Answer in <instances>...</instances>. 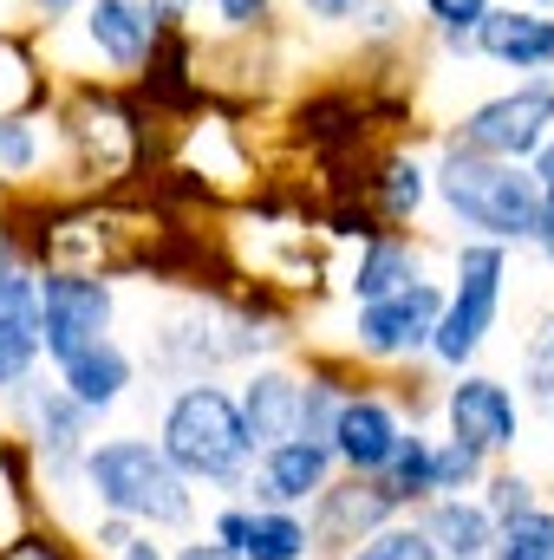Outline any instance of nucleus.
<instances>
[{
	"label": "nucleus",
	"mask_w": 554,
	"mask_h": 560,
	"mask_svg": "<svg viewBox=\"0 0 554 560\" xmlns=\"http://www.w3.org/2000/svg\"><path fill=\"white\" fill-rule=\"evenodd\" d=\"M150 13H157V26H183V13L196 7V0H143Z\"/></svg>",
	"instance_id": "nucleus-36"
},
{
	"label": "nucleus",
	"mask_w": 554,
	"mask_h": 560,
	"mask_svg": "<svg viewBox=\"0 0 554 560\" xmlns=\"http://www.w3.org/2000/svg\"><path fill=\"white\" fill-rule=\"evenodd\" d=\"M424 541L437 548V560H483L496 541V522L483 502H463V495H430L424 502Z\"/></svg>",
	"instance_id": "nucleus-20"
},
{
	"label": "nucleus",
	"mask_w": 554,
	"mask_h": 560,
	"mask_svg": "<svg viewBox=\"0 0 554 560\" xmlns=\"http://www.w3.org/2000/svg\"><path fill=\"white\" fill-rule=\"evenodd\" d=\"M39 359V280L20 261H0V398L33 385Z\"/></svg>",
	"instance_id": "nucleus-12"
},
{
	"label": "nucleus",
	"mask_w": 554,
	"mask_h": 560,
	"mask_svg": "<svg viewBox=\"0 0 554 560\" xmlns=\"http://www.w3.org/2000/svg\"><path fill=\"white\" fill-rule=\"evenodd\" d=\"M554 138V79H522L516 92H496V98H483L463 125H457V138L463 150H483V156H503V163H529L542 143Z\"/></svg>",
	"instance_id": "nucleus-6"
},
{
	"label": "nucleus",
	"mask_w": 554,
	"mask_h": 560,
	"mask_svg": "<svg viewBox=\"0 0 554 560\" xmlns=\"http://www.w3.org/2000/svg\"><path fill=\"white\" fill-rule=\"evenodd\" d=\"M26 7H33V13H39V20H66V13H72V7H79V0H26Z\"/></svg>",
	"instance_id": "nucleus-40"
},
{
	"label": "nucleus",
	"mask_w": 554,
	"mask_h": 560,
	"mask_svg": "<svg viewBox=\"0 0 554 560\" xmlns=\"http://www.w3.org/2000/svg\"><path fill=\"white\" fill-rule=\"evenodd\" d=\"M176 560H242V555H229L222 541H189V548H183Z\"/></svg>",
	"instance_id": "nucleus-39"
},
{
	"label": "nucleus",
	"mask_w": 554,
	"mask_h": 560,
	"mask_svg": "<svg viewBox=\"0 0 554 560\" xmlns=\"http://www.w3.org/2000/svg\"><path fill=\"white\" fill-rule=\"evenodd\" d=\"M379 489H385L399 509L430 502V436H417V430L399 436V450H392V456H385V469H379Z\"/></svg>",
	"instance_id": "nucleus-23"
},
{
	"label": "nucleus",
	"mask_w": 554,
	"mask_h": 560,
	"mask_svg": "<svg viewBox=\"0 0 554 560\" xmlns=\"http://www.w3.org/2000/svg\"><path fill=\"white\" fill-rule=\"evenodd\" d=\"M405 423H399V405L379 398V392H346L339 398V418H333V463H346V476H379L385 456L399 450Z\"/></svg>",
	"instance_id": "nucleus-13"
},
{
	"label": "nucleus",
	"mask_w": 554,
	"mask_h": 560,
	"mask_svg": "<svg viewBox=\"0 0 554 560\" xmlns=\"http://www.w3.org/2000/svg\"><path fill=\"white\" fill-rule=\"evenodd\" d=\"M366 189H372L379 222H412L417 209L430 202V170L417 156H385L379 176H366Z\"/></svg>",
	"instance_id": "nucleus-22"
},
{
	"label": "nucleus",
	"mask_w": 554,
	"mask_h": 560,
	"mask_svg": "<svg viewBox=\"0 0 554 560\" xmlns=\"http://www.w3.org/2000/svg\"><path fill=\"white\" fill-rule=\"evenodd\" d=\"M443 423H450L457 443H470V450H483V456H503V450L522 443V405H516V392H509L503 378H489V372H463V378L443 392Z\"/></svg>",
	"instance_id": "nucleus-10"
},
{
	"label": "nucleus",
	"mask_w": 554,
	"mask_h": 560,
	"mask_svg": "<svg viewBox=\"0 0 554 560\" xmlns=\"http://www.w3.org/2000/svg\"><path fill=\"white\" fill-rule=\"evenodd\" d=\"M412 280H424V255H417V242L392 235V229H379V235L359 242V261H353L346 287H353V300L366 306V300H385V293H399V287H412Z\"/></svg>",
	"instance_id": "nucleus-21"
},
{
	"label": "nucleus",
	"mask_w": 554,
	"mask_h": 560,
	"mask_svg": "<svg viewBox=\"0 0 554 560\" xmlns=\"http://www.w3.org/2000/svg\"><path fill=\"white\" fill-rule=\"evenodd\" d=\"M131 378H138V359L105 332V339H92V346H79L72 359H59V392L79 405V411H112L125 392H131Z\"/></svg>",
	"instance_id": "nucleus-16"
},
{
	"label": "nucleus",
	"mask_w": 554,
	"mask_h": 560,
	"mask_svg": "<svg viewBox=\"0 0 554 560\" xmlns=\"http://www.w3.org/2000/svg\"><path fill=\"white\" fill-rule=\"evenodd\" d=\"M346 560H437V548L424 541L417 522H385V528H372Z\"/></svg>",
	"instance_id": "nucleus-26"
},
{
	"label": "nucleus",
	"mask_w": 554,
	"mask_h": 560,
	"mask_svg": "<svg viewBox=\"0 0 554 560\" xmlns=\"http://www.w3.org/2000/svg\"><path fill=\"white\" fill-rule=\"evenodd\" d=\"M235 411H242V430H249V450H255V456L275 450L287 436H300V378L280 372V365H262V372L242 385Z\"/></svg>",
	"instance_id": "nucleus-18"
},
{
	"label": "nucleus",
	"mask_w": 554,
	"mask_h": 560,
	"mask_svg": "<svg viewBox=\"0 0 554 560\" xmlns=\"http://www.w3.org/2000/svg\"><path fill=\"white\" fill-rule=\"evenodd\" d=\"M112 319H118V293H112V280L46 268V280H39V352H46L53 365L72 359L79 346L105 339Z\"/></svg>",
	"instance_id": "nucleus-7"
},
{
	"label": "nucleus",
	"mask_w": 554,
	"mask_h": 560,
	"mask_svg": "<svg viewBox=\"0 0 554 560\" xmlns=\"http://www.w3.org/2000/svg\"><path fill=\"white\" fill-rule=\"evenodd\" d=\"M275 13V0H216V20L229 26V33H249V26H262Z\"/></svg>",
	"instance_id": "nucleus-32"
},
{
	"label": "nucleus",
	"mask_w": 554,
	"mask_h": 560,
	"mask_svg": "<svg viewBox=\"0 0 554 560\" xmlns=\"http://www.w3.org/2000/svg\"><path fill=\"white\" fill-rule=\"evenodd\" d=\"M399 522V502L379 489V476H346V482H326L313 495V522H307V548L313 555H353L372 528Z\"/></svg>",
	"instance_id": "nucleus-9"
},
{
	"label": "nucleus",
	"mask_w": 554,
	"mask_h": 560,
	"mask_svg": "<svg viewBox=\"0 0 554 560\" xmlns=\"http://www.w3.org/2000/svg\"><path fill=\"white\" fill-rule=\"evenodd\" d=\"M496 0H424V13L437 20V33H476V20L489 13Z\"/></svg>",
	"instance_id": "nucleus-31"
},
{
	"label": "nucleus",
	"mask_w": 554,
	"mask_h": 560,
	"mask_svg": "<svg viewBox=\"0 0 554 560\" xmlns=\"http://www.w3.org/2000/svg\"><path fill=\"white\" fill-rule=\"evenodd\" d=\"M33 163H39V131H33V118H26V112H0V170H7V176H33Z\"/></svg>",
	"instance_id": "nucleus-28"
},
{
	"label": "nucleus",
	"mask_w": 554,
	"mask_h": 560,
	"mask_svg": "<svg viewBox=\"0 0 554 560\" xmlns=\"http://www.w3.org/2000/svg\"><path fill=\"white\" fill-rule=\"evenodd\" d=\"M66 150H72V163H79V176L85 183H118V176H138L143 163V125L138 112L118 98V92H99V85H85L72 105H66Z\"/></svg>",
	"instance_id": "nucleus-5"
},
{
	"label": "nucleus",
	"mask_w": 554,
	"mask_h": 560,
	"mask_svg": "<svg viewBox=\"0 0 554 560\" xmlns=\"http://www.w3.org/2000/svg\"><path fill=\"white\" fill-rule=\"evenodd\" d=\"M118 560H170V555H163V548H157L150 535H131V541L118 548Z\"/></svg>",
	"instance_id": "nucleus-37"
},
{
	"label": "nucleus",
	"mask_w": 554,
	"mask_h": 560,
	"mask_svg": "<svg viewBox=\"0 0 554 560\" xmlns=\"http://www.w3.org/2000/svg\"><path fill=\"white\" fill-rule=\"evenodd\" d=\"M503 280H509V248L503 242H463L457 248V287L443 293V313L430 326V359L463 372L483 339L496 332V313H503Z\"/></svg>",
	"instance_id": "nucleus-4"
},
{
	"label": "nucleus",
	"mask_w": 554,
	"mask_h": 560,
	"mask_svg": "<svg viewBox=\"0 0 554 560\" xmlns=\"http://www.w3.org/2000/svg\"><path fill=\"white\" fill-rule=\"evenodd\" d=\"M85 39L118 72H138L143 59H150V46H157V13L143 0H92L85 7Z\"/></svg>",
	"instance_id": "nucleus-19"
},
{
	"label": "nucleus",
	"mask_w": 554,
	"mask_h": 560,
	"mask_svg": "<svg viewBox=\"0 0 554 560\" xmlns=\"http://www.w3.org/2000/svg\"><path fill=\"white\" fill-rule=\"evenodd\" d=\"M85 489L105 515H125L138 528H183L196 515L189 482L170 469V456L150 436H105L85 450Z\"/></svg>",
	"instance_id": "nucleus-3"
},
{
	"label": "nucleus",
	"mask_w": 554,
	"mask_h": 560,
	"mask_svg": "<svg viewBox=\"0 0 554 560\" xmlns=\"http://www.w3.org/2000/svg\"><path fill=\"white\" fill-rule=\"evenodd\" d=\"M131 535H138V522H125V515H99V528H92V541H99L105 555H118Z\"/></svg>",
	"instance_id": "nucleus-33"
},
{
	"label": "nucleus",
	"mask_w": 554,
	"mask_h": 560,
	"mask_svg": "<svg viewBox=\"0 0 554 560\" xmlns=\"http://www.w3.org/2000/svg\"><path fill=\"white\" fill-rule=\"evenodd\" d=\"M535 7H554V0H535Z\"/></svg>",
	"instance_id": "nucleus-42"
},
{
	"label": "nucleus",
	"mask_w": 554,
	"mask_h": 560,
	"mask_svg": "<svg viewBox=\"0 0 554 560\" xmlns=\"http://www.w3.org/2000/svg\"><path fill=\"white\" fill-rule=\"evenodd\" d=\"M430 189L437 202L476 229V242H529L535 235V215H542V183L529 163H503V156H483V150H463V143H443L437 170H430Z\"/></svg>",
	"instance_id": "nucleus-1"
},
{
	"label": "nucleus",
	"mask_w": 554,
	"mask_h": 560,
	"mask_svg": "<svg viewBox=\"0 0 554 560\" xmlns=\"http://www.w3.org/2000/svg\"><path fill=\"white\" fill-rule=\"evenodd\" d=\"M483 450H470V443H457V436H443V443H430V495H463V489H476L483 482Z\"/></svg>",
	"instance_id": "nucleus-25"
},
{
	"label": "nucleus",
	"mask_w": 554,
	"mask_h": 560,
	"mask_svg": "<svg viewBox=\"0 0 554 560\" xmlns=\"http://www.w3.org/2000/svg\"><path fill=\"white\" fill-rule=\"evenodd\" d=\"M522 385H529V398L554 411V313L529 332V346H522Z\"/></svg>",
	"instance_id": "nucleus-27"
},
{
	"label": "nucleus",
	"mask_w": 554,
	"mask_h": 560,
	"mask_svg": "<svg viewBox=\"0 0 554 560\" xmlns=\"http://www.w3.org/2000/svg\"><path fill=\"white\" fill-rule=\"evenodd\" d=\"M470 39L483 59L509 72H554V20L542 7H489Z\"/></svg>",
	"instance_id": "nucleus-15"
},
{
	"label": "nucleus",
	"mask_w": 554,
	"mask_h": 560,
	"mask_svg": "<svg viewBox=\"0 0 554 560\" xmlns=\"http://www.w3.org/2000/svg\"><path fill=\"white\" fill-rule=\"evenodd\" d=\"M483 560H554V509H522L496 522V541Z\"/></svg>",
	"instance_id": "nucleus-24"
},
{
	"label": "nucleus",
	"mask_w": 554,
	"mask_h": 560,
	"mask_svg": "<svg viewBox=\"0 0 554 560\" xmlns=\"http://www.w3.org/2000/svg\"><path fill=\"white\" fill-rule=\"evenodd\" d=\"M483 489H489V495H483L489 522H509V515H522V509H542V495H535V482H529L522 469H496Z\"/></svg>",
	"instance_id": "nucleus-29"
},
{
	"label": "nucleus",
	"mask_w": 554,
	"mask_h": 560,
	"mask_svg": "<svg viewBox=\"0 0 554 560\" xmlns=\"http://www.w3.org/2000/svg\"><path fill=\"white\" fill-rule=\"evenodd\" d=\"M216 541L242 560H307V522L293 509H222Z\"/></svg>",
	"instance_id": "nucleus-17"
},
{
	"label": "nucleus",
	"mask_w": 554,
	"mask_h": 560,
	"mask_svg": "<svg viewBox=\"0 0 554 560\" xmlns=\"http://www.w3.org/2000/svg\"><path fill=\"white\" fill-rule=\"evenodd\" d=\"M300 7H307L313 20H326V26H339V20H359V7H366V0H300Z\"/></svg>",
	"instance_id": "nucleus-35"
},
{
	"label": "nucleus",
	"mask_w": 554,
	"mask_h": 560,
	"mask_svg": "<svg viewBox=\"0 0 554 560\" xmlns=\"http://www.w3.org/2000/svg\"><path fill=\"white\" fill-rule=\"evenodd\" d=\"M529 248L554 261V189H542V215H535V235H529Z\"/></svg>",
	"instance_id": "nucleus-34"
},
{
	"label": "nucleus",
	"mask_w": 554,
	"mask_h": 560,
	"mask_svg": "<svg viewBox=\"0 0 554 560\" xmlns=\"http://www.w3.org/2000/svg\"><path fill=\"white\" fill-rule=\"evenodd\" d=\"M326 482H333V450L313 443V436H287L275 450H262V469L242 489H255V509H300Z\"/></svg>",
	"instance_id": "nucleus-14"
},
{
	"label": "nucleus",
	"mask_w": 554,
	"mask_h": 560,
	"mask_svg": "<svg viewBox=\"0 0 554 560\" xmlns=\"http://www.w3.org/2000/svg\"><path fill=\"white\" fill-rule=\"evenodd\" d=\"M0 560H79V555H72L53 528H20V535L0 548Z\"/></svg>",
	"instance_id": "nucleus-30"
},
{
	"label": "nucleus",
	"mask_w": 554,
	"mask_h": 560,
	"mask_svg": "<svg viewBox=\"0 0 554 560\" xmlns=\"http://www.w3.org/2000/svg\"><path fill=\"white\" fill-rule=\"evenodd\" d=\"M0 261H20V255H13V242H7V229H0Z\"/></svg>",
	"instance_id": "nucleus-41"
},
{
	"label": "nucleus",
	"mask_w": 554,
	"mask_h": 560,
	"mask_svg": "<svg viewBox=\"0 0 554 560\" xmlns=\"http://www.w3.org/2000/svg\"><path fill=\"white\" fill-rule=\"evenodd\" d=\"M13 398H26V411H33V456L46 463V476L59 482V489H72V482H85V423L92 411H79L59 385H20Z\"/></svg>",
	"instance_id": "nucleus-11"
},
{
	"label": "nucleus",
	"mask_w": 554,
	"mask_h": 560,
	"mask_svg": "<svg viewBox=\"0 0 554 560\" xmlns=\"http://www.w3.org/2000/svg\"><path fill=\"white\" fill-rule=\"evenodd\" d=\"M443 313V287L437 280H412L385 300H366L359 319H353V346L366 359H417L430 352V326Z\"/></svg>",
	"instance_id": "nucleus-8"
},
{
	"label": "nucleus",
	"mask_w": 554,
	"mask_h": 560,
	"mask_svg": "<svg viewBox=\"0 0 554 560\" xmlns=\"http://www.w3.org/2000/svg\"><path fill=\"white\" fill-rule=\"evenodd\" d=\"M529 170H535V183H542V189H554V138L529 156Z\"/></svg>",
	"instance_id": "nucleus-38"
},
{
	"label": "nucleus",
	"mask_w": 554,
	"mask_h": 560,
	"mask_svg": "<svg viewBox=\"0 0 554 560\" xmlns=\"http://www.w3.org/2000/svg\"><path fill=\"white\" fill-rule=\"evenodd\" d=\"M157 450L170 456V469L183 482H222V489H242L249 482V430L235 411V392L209 385V378H189L170 405H163V430H157Z\"/></svg>",
	"instance_id": "nucleus-2"
}]
</instances>
